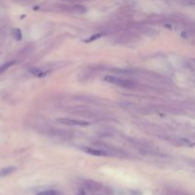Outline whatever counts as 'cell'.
Instances as JSON below:
<instances>
[{
  "label": "cell",
  "instance_id": "6",
  "mask_svg": "<svg viewBox=\"0 0 195 195\" xmlns=\"http://www.w3.org/2000/svg\"><path fill=\"white\" fill-rule=\"evenodd\" d=\"M37 195H59L56 190H45V191H41V192H38Z\"/></svg>",
  "mask_w": 195,
  "mask_h": 195
},
{
  "label": "cell",
  "instance_id": "2",
  "mask_svg": "<svg viewBox=\"0 0 195 195\" xmlns=\"http://www.w3.org/2000/svg\"><path fill=\"white\" fill-rule=\"evenodd\" d=\"M57 122L62 123V124H66L69 126H81V127H86L89 126V123L84 120H76V119H70V118H57Z\"/></svg>",
  "mask_w": 195,
  "mask_h": 195
},
{
  "label": "cell",
  "instance_id": "3",
  "mask_svg": "<svg viewBox=\"0 0 195 195\" xmlns=\"http://www.w3.org/2000/svg\"><path fill=\"white\" fill-rule=\"evenodd\" d=\"M81 151L86 152V153H89L90 155L93 156H107L108 153L106 151H101V149H97V148H92L90 147H80L79 148Z\"/></svg>",
  "mask_w": 195,
  "mask_h": 195
},
{
  "label": "cell",
  "instance_id": "4",
  "mask_svg": "<svg viewBox=\"0 0 195 195\" xmlns=\"http://www.w3.org/2000/svg\"><path fill=\"white\" fill-rule=\"evenodd\" d=\"M15 170H16L15 167H6L4 168H2V170H0V177L7 176V175L12 173Z\"/></svg>",
  "mask_w": 195,
  "mask_h": 195
},
{
  "label": "cell",
  "instance_id": "1",
  "mask_svg": "<svg viewBox=\"0 0 195 195\" xmlns=\"http://www.w3.org/2000/svg\"><path fill=\"white\" fill-rule=\"evenodd\" d=\"M104 81H106V82L110 83V84H113V85L123 87V88H131L133 86V83L131 82V81L122 79V78H118V77L113 76V75L105 76L104 77Z\"/></svg>",
  "mask_w": 195,
  "mask_h": 195
},
{
  "label": "cell",
  "instance_id": "7",
  "mask_svg": "<svg viewBox=\"0 0 195 195\" xmlns=\"http://www.w3.org/2000/svg\"><path fill=\"white\" fill-rule=\"evenodd\" d=\"M101 36H103V34H93L92 37L90 38H89V39H87V40L85 41L86 43H90V42H92V41H94V40H96V39H98V38H100Z\"/></svg>",
  "mask_w": 195,
  "mask_h": 195
},
{
  "label": "cell",
  "instance_id": "5",
  "mask_svg": "<svg viewBox=\"0 0 195 195\" xmlns=\"http://www.w3.org/2000/svg\"><path fill=\"white\" fill-rule=\"evenodd\" d=\"M15 64V61H9V62H6L4 65H2L1 67H0V73H4L5 70H7L9 68H11L12 66H14Z\"/></svg>",
  "mask_w": 195,
  "mask_h": 195
},
{
  "label": "cell",
  "instance_id": "8",
  "mask_svg": "<svg viewBox=\"0 0 195 195\" xmlns=\"http://www.w3.org/2000/svg\"><path fill=\"white\" fill-rule=\"evenodd\" d=\"M15 34L16 39H18V40H19V39H21V31H19L18 29H16V30H15V34Z\"/></svg>",
  "mask_w": 195,
  "mask_h": 195
},
{
  "label": "cell",
  "instance_id": "9",
  "mask_svg": "<svg viewBox=\"0 0 195 195\" xmlns=\"http://www.w3.org/2000/svg\"><path fill=\"white\" fill-rule=\"evenodd\" d=\"M77 195H86V194H85V193H84V192H83V191H81V192H79V193H78Z\"/></svg>",
  "mask_w": 195,
  "mask_h": 195
}]
</instances>
